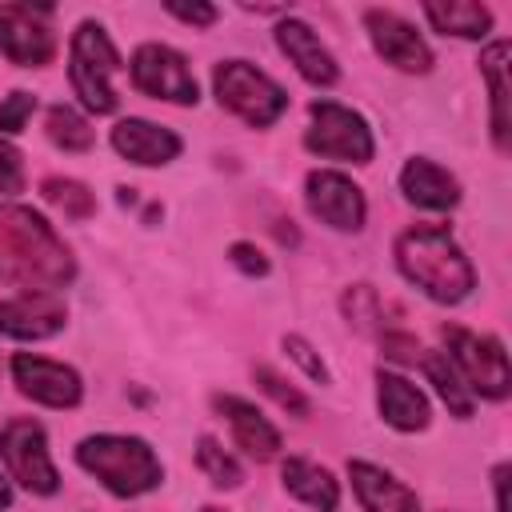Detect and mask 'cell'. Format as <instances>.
<instances>
[{
	"label": "cell",
	"instance_id": "1",
	"mask_svg": "<svg viewBox=\"0 0 512 512\" xmlns=\"http://www.w3.org/2000/svg\"><path fill=\"white\" fill-rule=\"evenodd\" d=\"M0 280L20 292H60L76 280V256L28 204L0 200Z\"/></svg>",
	"mask_w": 512,
	"mask_h": 512
},
{
	"label": "cell",
	"instance_id": "2",
	"mask_svg": "<svg viewBox=\"0 0 512 512\" xmlns=\"http://www.w3.org/2000/svg\"><path fill=\"white\" fill-rule=\"evenodd\" d=\"M396 268L436 304H460L476 288V268L444 224H412L396 236Z\"/></svg>",
	"mask_w": 512,
	"mask_h": 512
},
{
	"label": "cell",
	"instance_id": "3",
	"mask_svg": "<svg viewBox=\"0 0 512 512\" xmlns=\"http://www.w3.org/2000/svg\"><path fill=\"white\" fill-rule=\"evenodd\" d=\"M76 464L96 476L112 496L132 500L144 492H156L164 484V464L152 452L148 440L124 436V432H96L76 444Z\"/></svg>",
	"mask_w": 512,
	"mask_h": 512
},
{
	"label": "cell",
	"instance_id": "4",
	"mask_svg": "<svg viewBox=\"0 0 512 512\" xmlns=\"http://www.w3.org/2000/svg\"><path fill=\"white\" fill-rule=\"evenodd\" d=\"M120 68H124L120 52H116L112 36L104 32V24L80 20L68 40V80H72V96L80 100L84 112H92V116L116 112V104H120L116 72Z\"/></svg>",
	"mask_w": 512,
	"mask_h": 512
},
{
	"label": "cell",
	"instance_id": "5",
	"mask_svg": "<svg viewBox=\"0 0 512 512\" xmlns=\"http://www.w3.org/2000/svg\"><path fill=\"white\" fill-rule=\"evenodd\" d=\"M216 104L252 128H272L288 112V92L248 60H220L212 68Z\"/></svg>",
	"mask_w": 512,
	"mask_h": 512
},
{
	"label": "cell",
	"instance_id": "6",
	"mask_svg": "<svg viewBox=\"0 0 512 512\" xmlns=\"http://www.w3.org/2000/svg\"><path fill=\"white\" fill-rule=\"evenodd\" d=\"M440 340H444V356L452 360L456 376L464 380V388L480 400H504L508 388H512V376H508V352L496 336L488 332H472V328H460V324H444L440 328Z\"/></svg>",
	"mask_w": 512,
	"mask_h": 512
},
{
	"label": "cell",
	"instance_id": "7",
	"mask_svg": "<svg viewBox=\"0 0 512 512\" xmlns=\"http://www.w3.org/2000/svg\"><path fill=\"white\" fill-rule=\"evenodd\" d=\"M304 148L320 160H340V164H368L376 152L368 120L336 100H312L308 104V128H304Z\"/></svg>",
	"mask_w": 512,
	"mask_h": 512
},
{
	"label": "cell",
	"instance_id": "8",
	"mask_svg": "<svg viewBox=\"0 0 512 512\" xmlns=\"http://www.w3.org/2000/svg\"><path fill=\"white\" fill-rule=\"evenodd\" d=\"M0 456L8 464V476L24 492H32V496H56L60 492V472L52 464L44 424H36L28 416L8 420L0 432Z\"/></svg>",
	"mask_w": 512,
	"mask_h": 512
},
{
	"label": "cell",
	"instance_id": "9",
	"mask_svg": "<svg viewBox=\"0 0 512 512\" xmlns=\"http://www.w3.org/2000/svg\"><path fill=\"white\" fill-rule=\"evenodd\" d=\"M128 76L136 84V92L152 96V100H168V104H196L200 100V84L184 60V52H176L172 44H140L128 60Z\"/></svg>",
	"mask_w": 512,
	"mask_h": 512
},
{
	"label": "cell",
	"instance_id": "10",
	"mask_svg": "<svg viewBox=\"0 0 512 512\" xmlns=\"http://www.w3.org/2000/svg\"><path fill=\"white\" fill-rule=\"evenodd\" d=\"M52 8L0 4V56L16 68H44L56 56V36L48 28Z\"/></svg>",
	"mask_w": 512,
	"mask_h": 512
},
{
	"label": "cell",
	"instance_id": "11",
	"mask_svg": "<svg viewBox=\"0 0 512 512\" xmlns=\"http://www.w3.org/2000/svg\"><path fill=\"white\" fill-rule=\"evenodd\" d=\"M304 204H308V212L320 224H328L336 232H360L364 220H368L364 188L352 176L332 172V168L308 172V180H304Z\"/></svg>",
	"mask_w": 512,
	"mask_h": 512
},
{
	"label": "cell",
	"instance_id": "12",
	"mask_svg": "<svg viewBox=\"0 0 512 512\" xmlns=\"http://www.w3.org/2000/svg\"><path fill=\"white\" fill-rule=\"evenodd\" d=\"M8 368H12L16 392L28 396L32 404L76 408L84 400V380L72 364H60V360H48V356H36V352H16L8 360Z\"/></svg>",
	"mask_w": 512,
	"mask_h": 512
},
{
	"label": "cell",
	"instance_id": "13",
	"mask_svg": "<svg viewBox=\"0 0 512 512\" xmlns=\"http://www.w3.org/2000/svg\"><path fill=\"white\" fill-rule=\"evenodd\" d=\"M364 32H368L376 56L384 64H392L396 72H412V76L432 72V48L416 32V24H408L404 16H396L388 8H368L364 12Z\"/></svg>",
	"mask_w": 512,
	"mask_h": 512
},
{
	"label": "cell",
	"instance_id": "14",
	"mask_svg": "<svg viewBox=\"0 0 512 512\" xmlns=\"http://www.w3.org/2000/svg\"><path fill=\"white\" fill-rule=\"evenodd\" d=\"M64 324H68V304L60 300V292H16L0 300V336L8 340L36 344L64 332Z\"/></svg>",
	"mask_w": 512,
	"mask_h": 512
},
{
	"label": "cell",
	"instance_id": "15",
	"mask_svg": "<svg viewBox=\"0 0 512 512\" xmlns=\"http://www.w3.org/2000/svg\"><path fill=\"white\" fill-rule=\"evenodd\" d=\"M212 408L224 416V424L232 428V440H236V448H240L244 456L260 460V464L280 456V448H284L280 428H276L252 400L232 396V392H220V396H212Z\"/></svg>",
	"mask_w": 512,
	"mask_h": 512
},
{
	"label": "cell",
	"instance_id": "16",
	"mask_svg": "<svg viewBox=\"0 0 512 512\" xmlns=\"http://www.w3.org/2000/svg\"><path fill=\"white\" fill-rule=\"evenodd\" d=\"M276 48L288 56V64L316 88H332L340 80V64L336 56L324 48V40L312 32V24H304L300 16H284L276 24Z\"/></svg>",
	"mask_w": 512,
	"mask_h": 512
},
{
	"label": "cell",
	"instance_id": "17",
	"mask_svg": "<svg viewBox=\"0 0 512 512\" xmlns=\"http://www.w3.org/2000/svg\"><path fill=\"white\" fill-rule=\"evenodd\" d=\"M112 148L128 160V164H140V168H164L180 156L184 140L172 132V128H160L144 116H124L112 124Z\"/></svg>",
	"mask_w": 512,
	"mask_h": 512
},
{
	"label": "cell",
	"instance_id": "18",
	"mask_svg": "<svg viewBox=\"0 0 512 512\" xmlns=\"http://www.w3.org/2000/svg\"><path fill=\"white\" fill-rule=\"evenodd\" d=\"M376 412L388 428L396 432H424L428 420H432V404L428 396L400 372H388L380 368L376 372Z\"/></svg>",
	"mask_w": 512,
	"mask_h": 512
},
{
	"label": "cell",
	"instance_id": "19",
	"mask_svg": "<svg viewBox=\"0 0 512 512\" xmlns=\"http://www.w3.org/2000/svg\"><path fill=\"white\" fill-rule=\"evenodd\" d=\"M400 192L412 208H424V212H448L460 204V180L428 156H412L400 168Z\"/></svg>",
	"mask_w": 512,
	"mask_h": 512
},
{
	"label": "cell",
	"instance_id": "20",
	"mask_svg": "<svg viewBox=\"0 0 512 512\" xmlns=\"http://www.w3.org/2000/svg\"><path fill=\"white\" fill-rule=\"evenodd\" d=\"M348 480L364 512H420V496L380 464L348 460Z\"/></svg>",
	"mask_w": 512,
	"mask_h": 512
},
{
	"label": "cell",
	"instance_id": "21",
	"mask_svg": "<svg viewBox=\"0 0 512 512\" xmlns=\"http://www.w3.org/2000/svg\"><path fill=\"white\" fill-rule=\"evenodd\" d=\"M280 484L292 500H300L312 512H336L340 508V480L308 456H288L280 464Z\"/></svg>",
	"mask_w": 512,
	"mask_h": 512
},
{
	"label": "cell",
	"instance_id": "22",
	"mask_svg": "<svg viewBox=\"0 0 512 512\" xmlns=\"http://www.w3.org/2000/svg\"><path fill=\"white\" fill-rule=\"evenodd\" d=\"M480 76L488 84L492 100V144L508 152V132H512V108H508V40H492L480 52Z\"/></svg>",
	"mask_w": 512,
	"mask_h": 512
},
{
	"label": "cell",
	"instance_id": "23",
	"mask_svg": "<svg viewBox=\"0 0 512 512\" xmlns=\"http://www.w3.org/2000/svg\"><path fill=\"white\" fill-rule=\"evenodd\" d=\"M424 20L436 32L460 36V40H484L492 32V12L484 4H468V0H448V4L428 0L424 4Z\"/></svg>",
	"mask_w": 512,
	"mask_h": 512
},
{
	"label": "cell",
	"instance_id": "24",
	"mask_svg": "<svg viewBox=\"0 0 512 512\" xmlns=\"http://www.w3.org/2000/svg\"><path fill=\"white\" fill-rule=\"evenodd\" d=\"M416 368L424 372V380L436 388V396L448 404V412H452V416L468 420V416L476 412V396L464 388V380L456 376V368H452V360H448L444 352L424 348V352H420V360H416Z\"/></svg>",
	"mask_w": 512,
	"mask_h": 512
},
{
	"label": "cell",
	"instance_id": "25",
	"mask_svg": "<svg viewBox=\"0 0 512 512\" xmlns=\"http://www.w3.org/2000/svg\"><path fill=\"white\" fill-rule=\"evenodd\" d=\"M44 132L64 152H88L96 144V132H92L88 116L80 108H72V104H52L44 112Z\"/></svg>",
	"mask_w": 512,
	"mask_h": 512
},
{
	"label": "cell",
	"instance_id": "26",
	"mask_svg": "<svg viewBox=\"0 0 512 512\" xmlns=\"http://www.w3.org/2000/svg\"><path fill=\"white\" fill-rule=\"evenodd\" d=\"M40 196H44V204H52L64 220H76V224L96 212V196L88 192V184H80V180H72V176H48V180H40Z\"/></svg>",
	"mask_w": 512,
	"mask_h": 512
},
{
	"label": "cell",
	"instance_id": "27",
	"mask_svg": "<svg viewBox=\"0 0 512 512\" xmlns=\"http://www.w3.org/2000/svg\"><path fill=\"white\" fill-rule=\"evenodd\" d=\"M340 312H344L348 328H356L364 336L384 332V304H380V292L372 284H348L340 296Z\"/></svg>",
	"mask_w": 512,
	"mask_h": 512
},
{
	"label": "cell",
	"instance_id": "28",
	"mask_svg": "<svg viewBox=\"0 0 512 512\" xmlns=\"http://www.w3.org/2000/svg\"><path fill=\"white\" fill-rule=\"evenodd\" d=\"M196 468H200L216 488H240V484H244L240 460H236L216 436H200V440H196Z\"/></svg>",
	"mask_w": 512,
	"mask_h": 512
},
{
	"label": "cell",
	"instance_id": "29",
	"mask_svg": "<svg viewBox=\"0 0 512 512\" xmlns=\"http://www.w3.org/2000/svg\"><path fill=\"white\" fill-rule=\"evenodd\" d=\"M252 380H256V388H260L276 408H284L288 416H296V420H304V416H308V396H304L296 384H288L280 372H272V368L256 364V368H252Z\"/></svg>",
	"mask_w": 512,
	"mask_h": 512
},
{
	"label": "cell",
	"instance_id": "30",
	"mask_svg": "<svg viewBox=\"0 0 512 512\" xmlns=\"http://www.w3.org/2000/svg\"><path fill=\"white\" fill-rule=\"evenodd\" d=\"M280 344H284L288 360H292V364H296V368H300L308 380H316V384H328V380H332V376H328V364L320 360V352H316V348H312L304 336H296V332H292V336H284Z\"/></svg>",
	"mask_w": 512,
	"mask_h": 512
},
{
	"label": "cell",
	"instance_id": "31",
	"mask_svg": "<svg viewBox=\"0 0 512 512\" xmlns=\"http://www.w3.org/2000/svg\"><path fill=\"white\" fill-rule=\"evenodd\" d=\"M32 112H36V96L32 92H24V88L8 92L0 100V132H24V124H28Z\"/></svg>",
	"mask_w": 512,
	"mask_h": 512
},
{
	"label": "cell",
	"instance_id": "32",
	"mask_svg": "<svg viewBox=\"0 0 512 512\" xmlns=\"http://www.w3.org/2000/svg\"><path fill=\"white\" fill-rule=\"evenodd\" d=\"M0 192L4 196L24 192V160H20V152L4 136H0Z\"/></svg>",
	"mask_w": 512,
	"mask_h": 512
},
{
	"label": "cell",
	"instance_id": "33",
	"mask_svg": "<svg viewBox=\"0 0 512 512\" xmlns=\"http://www.w3.org/2000/svg\"><path fill=\"white\" fill-rule=\"evenodd\" d=\"M228 264L236 268V272H244V276H268V256L256 248V244H248V240H236L232 248H228Z\"/></svg>",
	"mask_w": 512,
	"mask_h": 512
},
{
	"label": "cell",
	"instance_id": "34",
	"mask_svg": "<svg viewBox=\"0 0 512 512\" xmlns=\"http://www.w3.org/2000/svg\"><path fill=\"white\" fill-rule=\"evenodd\" d=\"M380 348H384V356L396 360V364H416L420 352H424L420 340L408 336V332H380Z\"/></svg>",
	"mask_w": 512,
	"mask_h": 512
},
{
	"label": "cell",
	"instance_id": "35",
	"mask_svg": "<svg viewBox=\"0 0 512 512\" xmlns=\"http://www.w3.org/2000/svg\"><path fill=\"white\" fill-rule=\"evenodd\" d=\"M164 12L176 16L180 24H192V28H208V24H216V16H220L212 4H180V0H168Z\"/></svg>",
	"mask_w": 512,
	"mask_h": 512
},
{
	"label": "cell",
	"instance_id": "36",
	"mask_svg": "<svg viewBox=\"0 0 512 512\" xmlns=\"http://www.w3.org/2000/svg\"><path fill=\"white\" fill-rule=\"evenodd\" d=\"M508 476H512V468H508V464H496V468H492V488H496V512H508Z\"/></svg>",
	"mask_w": 512,
	"mask_h": 512
},
{
	"label": "cell",
	"instance_id": "37",
	"mask_svg": "<svg viewBox=\"0 0 512 512\" xmlns=\"http://www.w3.org/2000/svg\"><path fill=\"white\" fill-rule=\"evenodd\" d=\"M116 200H120L124 208H132V204H136V188H116Z\"/></svg>",
	"mask_w": 512,
	"mask_h": 512
},
{
	"label": "cell",
	"instance_id": "38",
	"mask_svg": "<svg viewBox=\"0 0 512 512\" xmlns=\"http://www.w3.org/2000/svg\"><path fill=\"white\" fill-rule=\"evenodd\" d=\"M8 504H12V484L0 476V508H8Z\"/></svg>",
	"mask_w": 512,
	"mask_h": 512
},
{
	"label": "cell",
	"instance_id": "39",
	"mask_svg": "<svg viewBox=\"0 0 512 512\" xmlns=\"http://www.w3.org/2000/svg\"><path fill=\"white\" fill-rule=\"evenodd\" d=\"M200 512H224V508H216V504H204V508H200Z\"/></svg>",
	"mask_w": 512,
	"mask_h": 512
}]
</instances>
